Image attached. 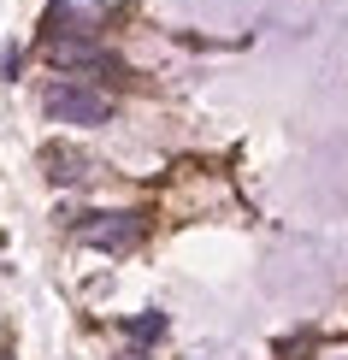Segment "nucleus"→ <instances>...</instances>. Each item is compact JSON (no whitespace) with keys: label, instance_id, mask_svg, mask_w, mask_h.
<instances>
[{"label":"nucleus","instance_id":"7ed1b4c3","mask_svg":"<svg viewBox=\"0 0 348 360\" xmlns=\"http://www.w3.org/2000/svg\"><path fill=\"white\" fill-rule=\"evenodd\" d=\"M48 53H53V65H65V71H101V77H118V59L107 48H95L89 36H53L48 41Z\"/></svg>","mask_w":348,"mask_h":360},{"label":"nucleus","instance_id":"20e7f679","mask_svg":"<svg viewBox=\"0 0 348 360\" xmlns=\"http://www.w3.org/2000/svg\"><path fill=\"white\" fill-rule=\"evenodd\" d=\"M41 166H48L53 184H83V177L95 172V166H89V154H77V148H65V142H48V148H41Z\"/></svg>","mask_w":348,"mask_h":360},{"label":"nucleus","instance_id":"f257e3e1","mask_svg":"<svg viewBox=\"0 0 348 360\" xmlns=\"http://www.w3.org/2000/svg\"><path fill=\"white\" fill-rule=\"evenodd\" d=\"M41 112H48L53 124H107V118H112V101L101 95V89H89V83L59 77V83L41 89Z\"/></svg>","mask_w":348,"mask_h":360},{"label":"nucleus","instance_id":"423d86ee","mask_svg":"<svg viewBox=\"0 0 348 360\" xmlns=\"http://www.w3.org/2000/svg\"><path fill=\"white\" fill-rule=\"evenodd\" d=\"M118 360H148V354H142V349H130V354H118Z\"/></svg>","mask_w":348,"mask_h":360},{"label":"nucleus","instance_id":"f03ea898","mask_svg":"<svg viewBox=\"0 0 348 360\" xmlns=\"http://www.w3.org/2000/svg\"><path fill=\"white\" fill-rule=\"evenodd\" d=\"M77 236L89 248H101V254H130L142 243V213H89L77 224Z\"/></svg>","mask_w":348,"mask_h":360},{"label":"nucleus","instance_id":"39448f33","mask_svg":"<svg viewBox=\"0 0 348 360\" xmlns=\"http://www.w3.org/2000/svg\"><path fill=\"white\" fill-rule=\"evenodd\" d=\"M124 337L136 342V349L160 342V337H165V313H136V319H124Z\"/></svg>","mask_w":348,"mask_h":360}]
</instances>
